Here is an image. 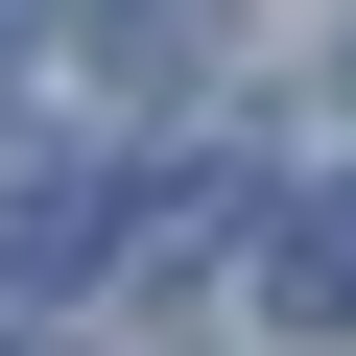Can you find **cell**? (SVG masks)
<instances>
[{
	"label": "cell",
	"mask_w": 356,
	"mask_h": 356,
	"mask_svg": "<svg viewBox=\"0 0 356 356\" xmlns=\"http://www.w3.org/2000/svg\"><path fill=\"white\" fill-rule=\"evenodd\" d=\"M261 309H285V332H356V166L261 191Z\"/></svg>",
	"instance_id": "1"
},
{
	"label": "cell",
	"mask_w": 356,
	"mask_h": 356,
	"mask_svg": "<svg viewBox=\"0 0 356 356\" xmlns=\"http://www.w3.org/2000/svg\"><path fill=\"white\" fill-rule=\"evenodd\" d=\"M119 261V166H24L0 191V285H95Z\"/></svg>",
	"instance_id": "2"
},
{
	"label": "cell",
	"mask_w": 356,
	"mask_h": 356,
	"mask_svg": "<svg viewBox=\"0 0 356 356\" xmlns=\"http://www.w3.org/2000/svg\"><path fill=\"white\" fill-rule=\"evenodd\" d=\"M214 24H238V0H72V48H95L119 95H166V72H214Z\"/></svg>",
	"instance_id": "3"
},
{
	"label": "cell",
	"mask_w": 356,
	"mask_h": 356,
	"mask_svg": "<svg viewBox=\"0 0 356 356\" xmlns=\"http://www.w3.org/2000/svg\"><path fill=\"white\" fill-rule=\"evenodd\" d=\"M48 24H72V0H0V72H24V48H48Z\"/></svg>",
	"instance_id": "4"
}]
</instances>
